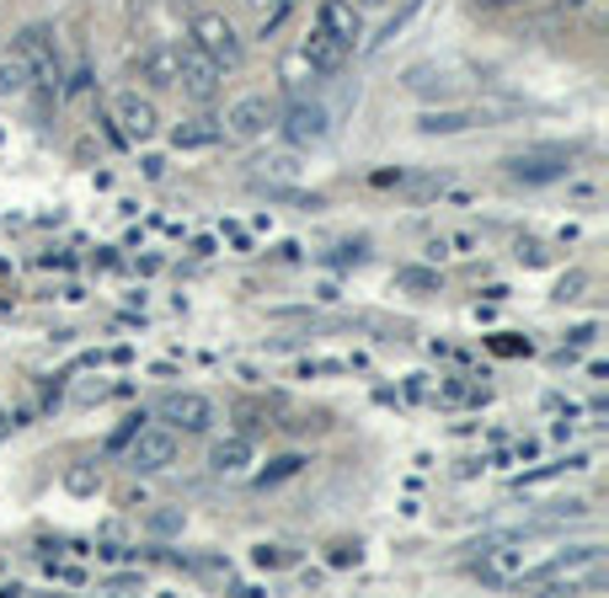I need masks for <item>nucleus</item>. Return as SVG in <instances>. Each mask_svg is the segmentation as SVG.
Returning <instances> with one entry per match:
<instances>
[{
    "label": "nucleus",
    "instance_id": "nucleus-19",
    "mask_svg": "<svg viewBox=\"0 0 609 598\" xmlns=\"http://www.w3.org/2000/svg\"><path fill=\"white\" fill-rule=\"evenodd\" d=\"M310 81H316V64L304 60L300 49H295V54H283V60H278V86L289 91V96H304V86H310Z\"/></svg>",
    "mask_w": 609,
    "mask_h": 598
},
{
    "label": "nucleus",
    "instance_id": "nucleus-30",
    "mask_svg": "<svg viewBox=\"0 0 609 598\" xmlns=\"http://www.w3.org/2000/svg\"><path fill=\"white\" fill-rule=\"evenodd\" d=\"M476 6H487V11H503V6H529V0H476Z\"/></svg>",
    "mask_w": 609,
    "mask_h": 598
},
{
    "label": "nucleus",
    "instance_id": "nucleus-6",
    "mask_svg": "<svg viewBox=\"0 0 609 598\" xmlns=\"http://www.w3.org/2000/svg\"><path fill=\"white\" fill-rule=\"evenodd\" d=\"M278 128H283V140H289L295 150H304V145H321V140L332 134V118H327V107H321V102L295 96V102H289V113L278 118Z\"/></svg>",
    "mask_w": 609,
    "mask_h": 598
},
{
    "label": "nucleus",
    "instance_id": "nucleus-15",
    "mask_svg": "<svg viewBox=\"0 0 609 598\" xmlns=\"http://www.w3.org/2000/svg\"><path fill=\"white\" fill-rule=\"evenodd\" d=\"M300 54L310 64H316V75H337V70H342V64H348V43H337L332 32H310V38H304L300 43Z\"/></svg>",
    "mask_w": 609,
    "mask_h": 598
},
{
    "label": "nucleus",
    "instance_id": "nucleus-18",
    "mask_svg": "<svg viewBox=\"0 0 609 598\" xmlns=\"http://www.w3.org/2000/svg\"><path fill=\"white\" fill-rule=\"evenodd\" d=\"M524 550H492L476 561V577H487V582H508V577H524Z\"/></svg>",
    "mask_w": 609,
    "mask_h": 598
},
{
    "label": "nucleus",
    "instance_id": "nucleus-10",
    "mask_svg": "<svg viewBox=\"0 0 609 598\" xmlns=\"http://www.w3.org/2000/svg\"><path fill=\"white\" fill-rule=\"evenodd\" d=\"M316 28L332 32L337 43H348V49H353V43L364 38V17H359V6H353V0H321V6H316Z\"/></svg>",
    "mask_w": 609,
    "mask_h": 598
},
{
    "label": "nucleus",
    "instance_id": "nucleus-1",
    "mask_svg": "<svg viewBox=\"0 0 609 598\" xmlns=\"http://www.w3.org/2000/svg\"><path fill=\"white\" fill-rule=\"evenodd\" d=\"M187 38H193V49H198V54H209L219 70H241V64H246L241 32H236L230 17H219V11H198V17H193V28H187Z\"/></svg>",
    "mask_w": 609,
    "mask_h": 598
},
{
    "label": "nucleus",
    "instance_id": "nucleus-8",
    "mask_svg": "<svg viewBox=\"0 0 609 598\" xmlns=\"http://www.w3.org/2000/svg\"><path fill=\"white\" fill-rule=\"evenodd\" d=\"M113 123H118L123 140H134V145H145V140L161 134V113H155L151 96H140V91H123L113 102Z\"/></svg>",
    "mask_w": 609,
    "mask_h": 598
},
{
    "label": "nucleus",
    "instance_id": "nucleus-22",
    "mask_svg": "<svg viewBox=\"0 0 609 598\" xmlns=\"http://www.w3.org/2000/svg\"><path fill=\"white\" fill-rule=\"evenodd\" d=\"M300 471H304V460H300V454H283V460H273V465H268V471L257 476V486H278V481L300 476Z\"/></svg>",
    "mask_w": 609,
    "mask_h": 598
},
{
    "label": "nucleus",
    "instance_id": "nucleus-11",
    "mask_svg": "<svg viewBox=\"0 0 609 598\" xmlns=\"http://www.w3.org/2000/svg\"><path fill=\"white\" fill-rule=\"evenodd\" d=\"M465 81H455V70H444V64H417V70H406V91L412 96H438V102H450L460 96Z\"/></svg>",
    "mask_w": 609,
    "mask_h": 598
},
{
    "label": "nucleus",
    "instance_id": "nucleus-3",
    "mask_svg": "<svg viewBox=\"0 0 609 598\" xmlns=\"http://www.w3.org/2000/svg\"><path fill=\"white\" fill-rule=\"evenodd\" d=\"M225 70L209 60V54H198L193 43H177V91H183L187 102H198V107H209L214 96H219V81Z\"/></svg>",
    "mask_w": 609,
    "mask_h": 598
},
{
    "label": "nucleus",
    "instance_id": "nucleus-25",
    "mask_svg": "<svg viewBox=\"0 0 609 598\" xmlns=\"http://www.w3.org/2000/svg\"><path fill=\"white\" fill-rule=\"evenodd\" d=\"M183 524H187V513H183V508H161V513H151V529H155V535H183Z\"/></svg>",
    "mask_w": 609,
    "mask_h": 598
},
{
    "label": "nucleus",
    "instance_id": "nucleus-24",
    "mask_svg": "<svg viewBox=\"0 0 609 598\" xmlns=\"http://www.w3.org/2000/svg\"><path fill=\"white\" fill-rule=\"evenodd\" d=\"M251 561H257L262 571H278V567H289V561H295V550H283V545H257V550H251Z\"/></svg>",
    "mask_w": 609,
    "mask_h": 598
},
{
    "label": "nucleus",
    "instance_id": "nucleus-27",
    "mask_svg": "<svg viewBox=\"0 0 609 598\" xmlns=\"http://www.w3.org/2000/svg\"><path fill=\"white\" fill-rule=\"evenodd\" d=\"M396 283H406V289H438V272L406 268V272H396Z\"/></svg>",
    "mask_w": 609,
    "mask_h": 598
},
{
    "label": "nucleus",
    "instance_id": "nucleus-28",
    "mask_svg": "<svg viewBox=\"0 0 609 598\" xmlns=\"http://www.w3.org/2000/svg\"><path fill=\"white\" fill-rule=\"evenodd\" d=\"M556 299H561V305H567V299H582V272L561 278V283H556Z\"/></svg>",
    "mask_w": 609,
    "mask_h": 598
},
{
    "label": "nucleus",
    "instance_id": "nucleus-29",
    "mask_svg": "<svg viewBox=\"0 0 609 598\" xmlns=\"http://www.w3.org/2000/svg\"><path fill=\"white\" fill-rule=\"evenodd\" d=\"M359 561V545H337L332 550V567H353Z\"/></svg>",
    "mask_w": 609,
    "mask_h": 598
},
{
    "label": "nucleus",
    "instance_id": "nucleus-5",
    "mask_svg": "<svg viewBox=\"0 0 609 598\" xmlns=\"http://www.w3.org/2000/svg\"><path fill=\"white\" fill-rule=\"evenodd\" d=\"M514 182H529V187H546V182H561L572 172V155L567 150H524V155H508L503 161Z\"/></svg>",
    "mask_w": 609,
    "mask_h": 598
},
{
    "label": "nucleus",
    "instance_id": "nucleus-9",
    "mask_svg": "<svg viewBox=\"0 0 609 598\" xmlns=\"http://www.w3.org/2000/svg\"><path fill=\"white\" fill-rule=\"evenodd\" d=\"M161 417L172 422V427H183V433H209L214 422H219V406H214L209 395H198V390H177V395L161 401Z\"/></svg>",
    "mask_w": 609,
    "mask_h": 598
},
{
    "label": "nucleus",
    "instance_id": "nucleus-7",
    "mask_svg": "<svg viewBox=\"0 0 609 598\" xmlns=\"http://www.w3.org/2000/svg\"><path fill=\"white\" fill-rule=\"evenodd\" d=\"M273 123H278V107L268 102V96H241V102H236V107L225 113V123H219V128H225L230 140L251 145V140H262V134H268Z\"/></svg>",
    "mask_w": 609,
    "mask_h": 598
},
{
    "label": "nucleus",
    "instance_id": "nucleus-12",
    "mask_svg": "<svg viewBox=\"0 0 609 598\" xmlns=\"http://www.w3.org/2000/svg\"><path fill=\"white\" fill-rule=\"evenodd\" d=\"M476 123H487V107H433L417 118V134H465Z\"/></svg>",
    "mask_w": 609,
    "mask_h": 598
},
{
    "label": "nucleus",
    "instance_id": "nucleus-14",
    "mask_svg": "<svg viewBox=\"0 0 609 598\" xmlns=\"http://www.w3.org/2000/svg\"><path fill=\"white\" fill-rule=\"evenodd\" d=\"M140 81L155 91L177 86V43H155V49H145L140 54Z\"/></svg>",
    "mask_w": 609,
    "mask_h": 598
},
{
    "label": "nucleus",
    "instance_id": "nucleus-20",
    "mask_svg": "<svg viewBox=\"0 0 609 598\" xmlns=\"http://www.w3.org/2000/svg\"><path fill=\"white\" fill-rule=\"evenodd\" d=\"M64 492H70V497H96V492H102V465H96V460L64 465Z\"/></svg>",
    "mask_w": 609,
    "mask_h": 598
},
{
    "label": "nucleus",
    "instance_id": "nucleus-17",
    "mask_svg": "<svg viewBox=\"0 0 609 598\" xmlns=\"http://www.w3.org/2000/svg\"><path fill=\"white\" fill-rule=\"evenodd\" d=\"M219 140H225V128L214 118H187L172 128V145L177 150H209V145H219Z\"/></svg>",
    "mask_w": 609,
    "mask_h": 598
},
{
    "label": "nucleus",
    "instance_id": "nucleus-13",
    "mask_svg": "<svg viewBox=\"0 0 609 598\" xmlns=\"http://www.w3.org/2000/svg\"><path fill=\"white\" fill-rule=\"evenodd\" d=\"M599 561H605V550H599V545H578V550L550 556L546 567L524 571V577H529V582H556V577H572V571H582V567H599Z\"/></svg>",
    "mask_w": 609,
    "mask_h": 598
},
{
    "label": "nucleus",
    "instance_id": "nucleus-21",
    "mask_svg": "<svg viewBox=\"0 0 609 598\" xmlns=\"http://www.w3.org/2000/svg\"><path fill=\"white\" fill-rule=\"evenodd\" d=\"M295 177H300V161H295V155H268V161H257V182H262V187H289Z\"/></svg>",
    "mask_w": 609,
    "mask_h": 598
},
{
    "label": "nucleus",
    "instance_id": "nucleus-32",
    "mask_svg": "<svg viewBox=\"0 0 609 598\" xmlns=\"http://www.w3.org/2000/svg\"><path fill=\"white\" fill-rule=\"evenodd\" d=\"M353 6H385V0H353Z\"/></svg>",
    "mask_w": 609,
    "mask_h": 598
},
{
    "label": "nucleus",
    "instance_id": "nucleus-16",
    "mask_svg": "<svg viewBox=\"0 0 609 598\" xmlns=\"http://www.w3.org/2000/svg\"><path fill=\"white\" fill-rule=\"evenodd\" d=\"M246 465H251V439H246V433H230V439H219V444L209 448L214 476H241Z\"/></svg>",
    "mask_w": 609,
    "mask_h": 598
},
{
    "label": "nucleus",
    "instance_id": "nucleus-2",
    "mask_svg": "<svg viewBox=\"0 0 609 598\" xmlns=\"http://www.w3.org/2000/svg\"><path fill=\"white\" fill-rule=\"evenodd\" d=\"M11 60L28 70L43 91H60V54H54V32L49 28H22L11 43Z\"/></svg>",
    "mask_w": 609,
    "mask_h": 598
},
{
    "label": "nucleus",
    "instance_id": "nucleus-26",
    "mask_svg": "<svg viewBox=\"0 0 609 598\" xmlns=\"http://www.w3.org/2000/svg\"><path fill=\"white\" fill-rule=\"evenodd\" d=\"M518 262H524V268H546L550 251L540 246V240H518Z\"/></svg>",
    "mask_w": 609,
    "mask_h": 598
},
{
    "label": "nucleus",
    "instance_id": "nucleus-23",
    "mask_svg": "<svg viewBox=\"0 0 609 598\" xmlns=\"http://www.w3.org/2000/svg\"><path fill=\"white\" fill-rule=\"evenodd\" d=\"M28 86H32V75H28V70H22L17 60L0 64V96H22Z\"/></svg>",
    "mask_w": 609,
    "mask_h": 598
},
{
    "label": "nucleus",
    "instance_id": "nucleus-31",
    "mask_svg": "<svg viewBox=\"0 0 609 598\" xmlns=\"http://www.w3.org/2000/svg\"><path fill=\"white\" fill-rule=\"evenodd\" d=\"M246 6H251V11H268V6H278V0H246Z\"/></svg>",
    "mask_w": 609,
    "mask_h": 598
},
{
    "label": "nucleus",
    "instance_id": "nucleus-4",
    "mask_svg": "<svg viewBox=\"0 0 609 598\" xmlns=\"http://www.w3.org/2000/svg\"><path fill=\"white\" fill-rule=\"evenodd\" d=\"M128 465H134L140 476L172 471V465H177V427H140V433L128 439Z\"/></svg>",
    "mask_w": 609,
    "mask_h": 598
}]
</instances>
